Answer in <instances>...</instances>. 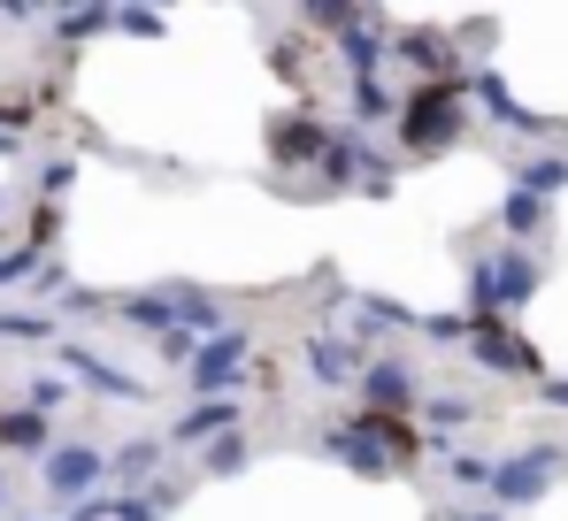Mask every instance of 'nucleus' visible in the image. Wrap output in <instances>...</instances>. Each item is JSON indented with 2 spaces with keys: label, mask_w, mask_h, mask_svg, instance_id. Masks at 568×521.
<instances>
[{
  "label": "nucleus",
  "mask_w": 568,
  "mask_h": 521,
  "mask_svg": "<svg viewBox=\"0 0 568 521\" xmlns=\"http://www.w3.org/2000/svg\"><path fill=\"white\" fill-rule=\"evenodd\" d=\"M454 131V92H423L415 100V146H430V139H446Z\"/></svg>",
  "instance_id": "nucleus-1"
}]
</instances>
